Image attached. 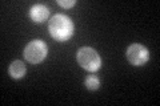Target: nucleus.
<instances>
[{"instance_id":"1","label":"nucleus","mask_w":160,"mask_h":106,"mask_svg":"<svg viewBox=\"0 0 160 106\" xmlns=\"http://www.w3.org/2000/svg\"><path fill=\"white\" fill-rule=\"evenodd\" d=\"M48 31L58 41H67L73 35V23L66 15L58 13L49 20Z\"/></svg>"},{"instance_id":"2","label":"nucleus","mask_w":160,"mask_h":106,"mask_svg":"<svg viewBox=\"0 0 160 106\" xmlns=\"http://www.w3.org/2000/svg\"><path fill=\"white\" fill-rule=\"evenodd\" d=\"M76 58H78V62L80 64V67L88 70V72H96L102 67V58H100L99 53L89 47L80 48L78 50Z\"/></svg>"},{"instance_id":"3","label":"nucleus","mask_w":160,"mask_h":106,"mask_svg":"<svg viewBox=\"0 0 160 106\" xmlns=\"http://www.w3.org/2000/svg\"><path fill=\"white\" fill-rule=\"evenodd\" d=\"M48 48L44 41L42 40H33L28 43L27 47L24 48V58L29 64H40L44 58L47 57Z\"/></svg>"},{"instance_id":"4","label":"nucleus","mask_w":160,"mask_h":106,"mask_svg":"<svg viewBox=\"0 0 160 106\" xmlns=\"http://www.w3.org/2000/svg\"><path fill=\"white\" fill-rule=\"evenodd\" d=\"M127 58L135 67H142L148 61L149 52L142 44H132L127 48Z\"/></svg>"},{"instance_id":"5","label":"nucleus","mask_w":160,"mask_h":106,"mask_svg":"<svg viewBox=\"0 0 160 106\" xmlns=\"http://www.w3.org/2000/svg\"><path fill=\"white\" fill-rule=\"evenodd\" d=\"M48 15H49L48 8L43 6V4H36V6H33L29 9V17L35 23H43L44 20L48 19Z\"/></svg>"},{"instance_id":"6","label":"nucleus","mask_w":160,"mask_h":106,"mask_svg":"<svg viewBox=\"0 0 160 106\" xmlns=\"http://www.w3.org/2000/svg\"><path fill=\"white\" fill-rule=\"evenodd\" d=\"M9 74H11L12 78H22L24 77V74H26L27 69H26V65H24L22 61H19V60H16V61H13L11 65H9V69H8Z\"/></svg>"},{"instance_id":"7","label":"nucleus","mask_w":160,"mask_h":106,"mask_svg":"<svg viewBox=\"0 0 160 106\" xmlns=\"http://www.w3.org/2000/svg\"><path fill=\"white\" fill-rule=\"evenodd\" d=\"M86 86L88 90H96L100 86V80L96 76H88L86 78Z\"/></svg>"},{"instance_id":"8","label":"nucleus","mask_w":160,"mask_h":106,"mask_svg":"<svg viewBox=\"0 0 160 106\" xmlns=\"http://www.w3.org/2000/svg\"><path fill=\"white\" fill-rule=\"evenodd\" d=\"M58 4L63 8H71L76 4V2L75 0H58Z\"/></svg>"}]
</instances>
